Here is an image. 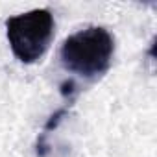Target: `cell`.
Returning a JSON list of instances; mask_svg holds the SVG:
<instances>
[{
	"label": "cell",
	"instance_id": "obj_1",
	"mask_svg": "<svg viewBox=\"0 0 157 157\" xmlns=\"http://www.w3.org/2000/svg\"><path fill=\"white\" fill-rule=\"evenodd\" d=\"M115 56V37L102 26H87L68 35L59 48V61L65 70L85 80L104 76Z\"/></svg>",
	"mask_w": 157,
	"mask_h": 157
},
{
	"label": "cell",
	"instance_id": "obj_2",
	"mask_svg": "<svg viewBox=\"0 0 157 157\" xmlns=\"http://www.w3.org/2000/svg\"><path fill=\"white\" fill-rule=\"evenodd\" d=\"M56 22L50 10H32L6 21V35L13 56L24 63H37L50 48Z\"/></svg>",
	"mask_w": 157,
	"mask_h": 157
},
{
	"label": "cell",
	"instance_id": "obj_3",
	"mask_svg": "<svg viewBox=\"0 0 157 157\" xmlns=\"http://www.w3.org/2000/svg\"><path fill=\"white\" fill-rule=\"evenodd\" d=\"M74 100H68L63 107H59L48 120H46V124H44V128H43V131H41V135H39V139H37V157H46V153H48V144H46V137L54 131V129H57V126L63 122V117H67V113H68V107H70V104H72Z\"/></svg>",
	"mask_w": 157,
	"mask_h": 157
}]
</instances>
